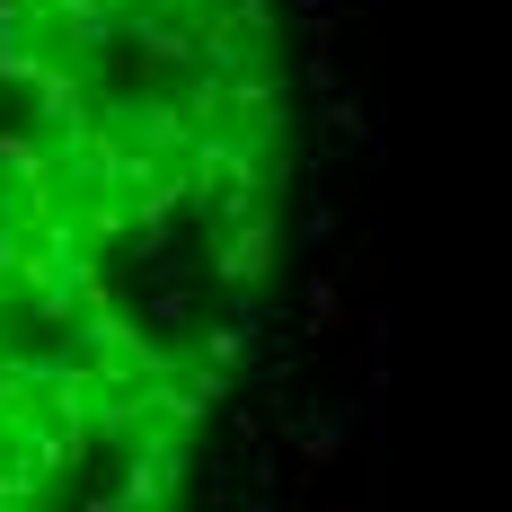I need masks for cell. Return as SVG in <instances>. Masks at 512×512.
I'll use <instances>...</instances> for the list:
<instances>
[{"label":"cell","instance_id":"obj_1","mask_svg":"<svg viewBox=\"0 0 512 512\" xmlns=\"http://www.w3.org/2000/svg\"><path fill=\"white\" fill-rule=\"evenodd\" d=\"M283 0H0V512L195 486L283 292Z\"/></svg>","mask_w":512,"mask_h":512}]
</instances>
